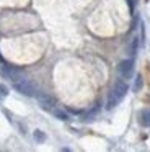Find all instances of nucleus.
<instances>
[{"label": "nucleus", "mask_w": 150, "mask_h": 152, "mask_svg": "<svg viewBox=\"0 0 150 152\" xmlns=\"http://www.w3.org/2000/svg\"><path fill=\"white\" fill-rule=\"evenodd\" d=\"M127 90H129L127 83L124 82V80H117V82L114 83L113 90H111L109 96H108V105H106V108H108V110H113L114 106H116L117 103H119L121 100L126 96Z\"/></svg>", "instance_id": "f257e3e1"}, {"label": "nucleus", "mask_w": 150, "mask_h": 152, "mask_svg": "<svg viewBox=\"0 0 150 152\" xmlns=\"http://www.w3.org/2000/svg\"><path fill=\"white\" fill-rule=\"evenodd\" d=\"M13 87H15L16 92H20L21 95H26V96H36V93H38L36 85H34V83H31L29 80H26V79L16 80V82L13 83Z\"/></svg>", "instance_id": "f03ea898"}, {"label": "nucleus", "mask_w": 150, "mask_h": 152, "mask_svg": "<svg viewBox=\"0 0 150 152\" xmlns=\"http://www.w3.org/2000/svg\"><path fill=\"white\" fill-rule=\"evenodd\" d=\"M117 70H119V75L122 77L124 80L130 79L134 74V61L132 59H124L119 62V66H117Z\"/></svg>", "instance_id": "7ed1b4c3"}, {"label": "nucleus", "mask_w": 150, "mask_h": 152, "mask_svg": "<svg viewBox=\"0 0 150 152\" xmlns=\"http://www.w3.org/2000/svg\"><path fill=\"white\" fill-rule=\"evenodd\" d=\"M36 98H38L41 108H44V110H52L55 106V98L51 95H47V93L39 92V93H36Z\"/></svg>", "instance_id": "20e7f679"}, {"label": "nucleus", "mask_w": 150, "mask_h": 152, "mask_svg": "<svg viewBox=\"0 0 150 152\" xmlns=\"http://www.w3.org/2000/svg\"><path fill=\"white\" fill-rule=\"evenodd\" d=\"M139 121L142 126H150V110L149 108H143L140 110L139 113Z\"/></svg>", "instance_id": "39448f33"}, {"label": "nucleus", "mask_w": 150, "mask_h": 152, "mask_svg": "<svg viewBox=\"0 0 150 152\" xmlns=\"http://www.w3.org/2000/svg\"><path fill=\"white\" fill-rule=\"evenodd\" d=\"M142 87H143V79H142V75L140 74H137V77H135V82H134V92H140L142 90Z\"/></svg>", "instance_id": "423d86ee"}, {"label": "nucleus", "mask_w": 150, "mask_h": 152, "mask_svg": "<svg viewBox=\"0 0 150 152\" xmlns=\"http://www.w3.org/2000/svg\"><path fill=\"white\" fill-rule=\"evenodd\" d=\"M34 139L38 142H42V141H46V134L42 131H39V129H36L34 131Z\"/></svg>", "instance_id": "0eeeda50"}, {"label": "nucleus", "mask_w": 150, "mask_h": 152, "mask_svg": "<svg viewBox=\"0 0 150 152\" xmlns=\"http://www.w3.org/2000/svg\"><path fill=\"white\" fill-rule=\"evenodd\" d=\"M7 96H8V88H7L3 83H0V100L7 98Z\"/></svg>", "instance_id": "6e6552de"}, {"label": "nucleus", "mask_w": 150, "mask_h": 152, "mask_svg": "<svg viewBox=\"0 0 150 152\" xmlns=\"http://www.w3.org/2000/svg\"><path fill=\"white\" fill-rule=\"evenodd\" d=\"M137 46H139V41H137V38H134V39H132V44H130V49H129V53H130V54H135V51H137Z\"/></svg>", "instance_id": "1a4fd4ad"}, {"label": "nucleus", "mask_w": 150, "mask_h": 152, "mask_svg": "<svg viewBox=\"0 0 150 152\" xmlns=\"http://www.w3.org/2000/svg\"><path fill=\"white\" fill-rule=\"evenodd\" d=\"M54 115H55V118L62 119V121H65V119H68L67 113H64V111H54Z\"/></svg>", "instance_id": "9d476101"}, {"label": "nucleus", "mask_w": 150, "mask_h": 152, "mask_svg": "<svg viewBox=\"0 0 150 152\" xmlns=\"http://www.w3.org/2000/svg\"><path fill=\"white\" fill-rule=\"evenodd\" d=\"M0 62H3V57H2V54H0Z\"/></svg>", "instance_id": "9b49d317"}]
</instances>
